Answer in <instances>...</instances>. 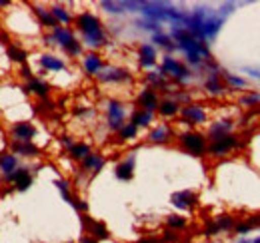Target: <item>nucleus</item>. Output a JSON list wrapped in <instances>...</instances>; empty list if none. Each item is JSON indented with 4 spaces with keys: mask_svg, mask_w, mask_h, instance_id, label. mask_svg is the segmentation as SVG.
I'll use <instances>...</instances> for the list:
<instances>
[{
    "mask_svg": "<svg viewBox=\"0 0 260 243\" xmlns=\"http://www.w3.org/2000/svg\"><path fill=\"white\" fill-rule=\"evenodd\" d=\"M170 38L174 40L176 48L186 56V66L202 68L208 62H212V54H210L208 44L194 38L184 26H172L170 28Z\"/></svg>",
    "mask_w": 260,
    "mask_h": 243,
    "instance_id": "obj_2",
    "label": "nucleus"
},
{
    "mask_svg": "<svg viewBox=\"0 0 260 243\" xmlns=\"http://www.w3.org/2000/svg\"><path fill=\"white\" fill-rule=\"evenodd\" d=\"M6 182L14 183V187L18 191H26L32 185V172H30V168H18Z\"/></svg>",
    "mask_w": 260,
    "mask_h": 243,
    "instance_id": "obj_14",
    "label": "nucleus"
},
{
    "mask_svg": "<svg viewBox=\"0 0 260 243\" xmlns=\"http://www.w3.org/2000/svg\"><path fill=\"white\" fill-rule=\"evenodd\" d=\"M6 54H8L10 60L18 62V64H26V60H28V52L24 48H18L16 44H8Z\"/></svg>",
    "mask_w": 260,
    "mask_h": 243,
    "instance_id": "obj_33",
    "label": "nucleus"
},
{
    "mask_svg": "<svg viewBox=\"0 0 260 243\" xmlns=\"http://www.w3.org/2000/svg\"><path fill=\"white\" fill-rule=\"evenodd\" d=\"M240 104H242V106H256V104H260V94L250 92V94L242 96V98H240Z\"/></svg>",
    "mask_w": 260,
    "mask_h": 243,
    "instance_id": "obj_44",
    "label": "nucleus"
},
{
    "mask_svg": "<svg viewBox=\"0 0 260 243\" xmlns=\"http://www.w3.org/2000/svg\"><path fill=\"white\" fill-rule=\"evenodd\" d=\"M136 104L140 110H146V112H156L158 110V104H160V98H158V92L150 86L142 88L138 92V98H136Z\"/></svg>",
    "mask_w": 260,
    "mask_h": 243,
    "instance_id": "obj_11",
    "label": "nucleus"
},
{
    "mask_svg": "<svg viewBox=\"0 0 260 243\" xmlns=\"http://www.w3.org/2000/svg\"><path fill=\"white\" fill-rule=\"evenodd\" d=\"M104 164H106V157L96 152H92L90 155H86V157L82 159V170L96 174V172H100V170L104 168Z\"/></svg>",
    "mask_w": 260,
    "mask_h": 243,
    "instance_id": "obj_27",
    "label": "nucleus"
},
{
    "mask_svg": "<svg viewBox=\"0 0 260 243\" xmlns=\"http://www.w3.org/2000/svg\"><path fill=\"white\" fill-rule=\"evenodd\" d=\"M118 136H120V140H134V138L138 136V128H136L134 124L126 122V124L118 130Z\"/></svg>",
    "mask_w": 260,
    "mask_h": 243,
    "instance_id": "obj_40",
    "label": "nucleus"
},
{
    "mask_svg": "<svg viewBox=\"0 0 260 243\" xmlns=\"http://www.w3.org/2000/svg\"><path fill=\"white\" fill-rule=\"evenodd\" d=\"M238 146H240L238 136L228 134V136H222V138H218V140H212V142L206 146V153H210V155H214V157H220V155H226L228 152L236 150Z\"/></svg>",
    "mask_w": 260,
    "mask_h": 243,
    "instance_id": "obj_8",
    "label": "nucleus"
},
{
    "mask_svg": "<svg viewBox=\"0 0 260 243\" xmlns=\"http://www.w3.org/2000/svg\"><path fill=\"white\" fill-rule=\"evenodd\" d=\"M180 108H182V106H180L176 100H172V98H164V100H160L156 112H158L162 118H174V116L180 114Z\"/></svg>",
    "mask_w": 260,
    "mask_h": 243,
    "instance_id": "obj_26",
    "label": "nucleus"
},
{
    "mask_svg": "<svg viewBox=\"0 0 260 243\" xmlns=\"http://www.w3.org/2000/svg\"><path fill=\"white\" fill-rule=\"evenodd\" d=\"M64 52L68 54V56H80V54H82V42L72 40V42L64 48Z\"/></svg>",
    "mask_w": 260,
    "mask_h": 243,
    "instance_id": "obj_42",
    "label": "nucleus"
},
{
    "mask_svg": "<svg viewBox=\"0 0 260 243\" xmlns=\"http://www.w3.org/2000/svg\"><path fill=\"white\" fill-rule=\"evenodd\" d=\"M238 243H252V241H238Z\"/></svg>",
    "mask_w": 260,
    "mask_h": 243,
    "instance_id": "obj_53",
    "label": "nucleus"
},
{
    "mask_svg": "<svg viewBox=\"0 0 260 243\" xmlns=\"http://www.w3.org/2000/svg\"><path fill=\"white\" fill-rule=\"evenodd\" d=\"M178 144H180L182 150H186V152L192 153V155H204L206 153V146H208L206 144V136L200 134V132H194V130L182 132L178 136Z\"/></svg>",
    "mask_w": 260,
    "mask_h": 243,
    "instance_id": "obj_5",
    "label": "nucleus"
},
{
    "mask_svg": "<svg viewBox=\"0 0 260 243\" xmlns=\"http://www.w3.org/2000/svg\"><path fill=\"white\" fill-rule=\"evenodd\" d=\"M170 204L176 208V210H182V212H188V210H194L196 204H198V195L190 189H180V191H174L170 195Z\"/></svg>",
    "mask_w": 260,
    "mask_h": 243,
    "instance_id": "obj_10",
    "label": "nucleus"
},
{
    "mask_svg": "<svg viewBox=\"0 0 260 243\" xmlns=\"http://www.w3.org/2000/svg\"><path fill=\"white\" fill-rule=\"evenodd\" d=\"M92 153V148L88 146V144H84V142H74L70 148H68V155L72 157V159H78V161H82L86 155H90Z\"/></svg>",
    "mask_w": 260,
    "mask_h": 243,
    "instance_id": "obj_30",
    "label": "nucleus"
},
{
    "mask_svg": "<svg viewBox=\"0 0 260 243\" xmlns=\"http://www.w3.org/2000/svg\"><path fill=\"white\" fill-rule=\"evenodd\" d=\"M54 185L60 189L62 197H64L66 201L70 204V201H72V195H70V187H68V182H66V180H54Z\"/></svg>",
    "mask_w": 260,
    "mask_h": 243,
    "instance_id": "obj_43",
    "label": "nucleus"
},
{
    "mask_svg": "<svg viewBox=\"0 0 260 243\" xmlns=\"http://www.w3.org/2000/svg\"><path fill=\"white\" fill-rule=\"evenodd\" d=\"M164 241H168V243L178 241V235H176V231H174V229H166V231L162 233V243Z\"/></svg>",
    "mask_w": 260,
    "mask_h": 243,
    "instance_id": "obj_45",
    "label": "nucleus"
},
{
    "mask_svg": "<svg viewBox=\"0 0 260 243\" xmlns=\"http://www.w3.org/2000/svg\"><path fill=\"white\" fill-rule=\"evenodd\" d=\"M82 223H84V227L88 229V235L90 237H94V239H108V227L102 223V221H94V219H90V217H86V215H82Z\"/></svg>",
    "mask_w": 260,
    "mask_h": 243,
    "instance_id": "obj_15",
    "label": "nucleus"
},
{
    "mask_svg": "<svg viewBox=\"0 0 260 243\" xmlns=\"http://www.w3.org/2000/svg\"><path fill=\"white\" fill-rule=\"evenodd\" d=\"M152 42H154L156 46L164 48L166 52H172V50H176V44H174V40L170 38V34H164V32H156V34H152Z\"/></svg>",
    "mask_w": 260,
    "mask_h": 243,
    "instance_id": "obj_32",
    "label": "nucleus"
},
{
    "mask_svg": "<svg viewBox=\"0 0 260 243\" xmlns=\"http://www.w3.org/2000/svg\"><path fill=\"white\" fill-rule=\"evenodd\" d=\"M156 62H158V54H156L154 44L144 42V44L138 46V64L142 68H154Z\"/></svg>",
    "mask_w": 260,
    "mask_h": 243,
    "instance_id": "obj_13",
    "label": "nucleus"
},
{
    "mask_svg": "<svg viewBox=\"0 0 260 243\" xmlns=\"http://www.w3.org/2000/svg\"><path fill=\"white\" fill-rule=\"evenodd\" d=\"M180 118L188 126H202V124H206V110L200 104L188 102L180 108Z\"/></svg>",
    "mask_w": 260,
    "mask_h": 243,
    "instance_id": "obj_9",
    "label": "nucleus"
},
{
    "mask_svg": "<svg viewBox=\"0 0 260 243\" xmlns=\"http://www.w3.org/2000/svg\"><path fill=\"white\" fill-rule=\"evenodd\" d=\"M74 24H76V28L78 32L82 34V42L86 44V46H90V48H100V46H104L106 42H108V38H106V32L102 28V22H100V18H98L96 14H92V12H80L76 18H74Z\"/></svg>",
    "mask_w": 260,
    "mask_h": 243,
    "instance_id": "obj_3",
    "label": "nucleus"
},
{
    "mask_svg": "<svg viewBox=\"0 0 260 243\" xmlns=\"http://www.w3.org/2000/svg\"><path fill=\"white\" fill-rule=\"evenodd\" d=\"M158 72L162 74L164 78H170L176 84H186V82L192 80V70L184 62H180L178 58H174L170 54H166L162 58V64H160Z\"/></svg>",
    "mask_w": 260,
    "mask_h": 243,
    "instance_id": "obj_4",
    "label": "nucleus"
},
{
    "mask_svg": "<svg viewBox=\"0 0 260 243\" xmlns=\"http://www.w3.org/2000/svg\"><path fill=\"white\" fill-rule=\"evenodd\" d=\"M18 170V159L14 153H0V174L4 178V182Z\"/></svg>",
    "mask_w": 260,
    "mask_h": 243,
    "instance_id": "obj_22",
    "label": "nucleus"
},
{
    "mask_svg": "<svg viewBox=\"0 0 260 243\" xmlns=\"http://www.w3.org/2000/svg\"><path fill=\"white\" fill-rule=\"evenodd\" d=\"M204 90L212 96H222L224 94V84H222V76L218 74V70H210L206 80H204Z\"/></svg>",
    "mask_w": 260,
    "mask_h": 243,
    "instance_id": "obj_17",
    "label": "nucleus"
},
{
    "mask_svg": "<svg viewBox=\"0 0 260 243\" xmlns=\"http://www.w3.org/2000/svg\"><path fill=\"white\" fill-rule=\"evenodd\" d=\"M152 122H154V114L146 112V110H140V108H136L130 116V124H134L136 128H148Z\"/></svg>",
    "mask_w": 260,
    "mask_h": 243,
    "instance_id": "obj_29",
    "label": "nucleus"
},
{
    "mask_svg": "<svg viewBox=\"0 0 260 243\" xmlns=\"http://www.w3.org/2000/svg\"><path fill=\"white\" fill-rule=\"evenodd\" d=\"M114 176H116L120 182H128V180H132V176H134V153H130L126 159H122L120 164H116Z\"/></svg>",
    "mask_w": 260,
    "mask_h": 243,
    "instance_id": "obj_21",
    "label": "nucleus"
},
{
    "mask_svg": "<svg viewBox=\"0 0 260 243\" xmlns=\"http://www.w3.org/2000/svg\"><path fill=\"white\" fill-rule=\"evenodd\" d=\"M26 92H30L34 96H38L40 100H44V98H48V94H50V86H48V82H44L42 78H30L28 80V84H26Z\"/></svg>",
    "mask_w": 260,
    "mask_h": 243,
    "instance_id": "obj_25",
    "label": "nucleus"
},
{
    "mask_svg": "<svg viewBox=\"0 0 260 243\" xmlns=\"http://www.w3.org/2000/svg\"><path fill=\"white\" fill-rule=\"evenodd\" d=\"M172 136H174V132H172V128L168 124H158L156 128L150 130L148 142H152V144H166V142L172 140Z\"/></svg>",
    "mask_w": 260,
    "mask_h": 243,
    "instance_id": "obj_19",
    "label": "nucleus"
},
{
    "mask_svg": "<svg viewBox=\"0 0 260 243\" xmlns=\"http://www.w3.org/2000/svg\"><path fill=\"white\" fill-rule=\"evenodd\" d=\"M62 144H64L66 148H70V146H72V144H74V140H72V138H70V136H62Z\"/></svg>",
    "mask_w": 260,
    "mask_h": 243,
    "instance_id": "obj_49",
    "label": "nucleus"
},
{
    "mask_svg": "<svg viewBox=\"0 0 260 243\" xmlns=\"http://www.w3.org/2000/svg\"><path fill=\"white\" fill-rule=\"evenodd\" d=\"M220 76H222V80L226 82L230 88H240V90L246 88V82H244L240 76H234V74H230V72H222Z\"/></svg>",
    "mask_w": 260,
    "mask_h": 243,
    "instance_id": "obj_39",
    "label": "nucleus"
},
{
    "mask_svg": "<svg viewBox=\"0 0 260 243\" xmlns=\"http://www.w3.org/2000/svg\"><path fill=\"white\" fill-rule=\"evenodd\" d=\"M102 56L98 52H86L84 58H82V68L88 76H96L98 72L102 70Z\"/></svg>",
    "mask_w": 260,
    "mask_h": 243,
    "instance_id": "obj_20",
    "label": "nucleus"
},
{
    "mask_svg": "<svg viewBox=\"0 0 260 243\" xmlns=\"http://www.w3.org/2000/svg\"><path fill=\"white\" fill-rule=\"evenodd\" d=\"M232 126L234 124L230 120H218L214 122V124H210V128H208V140L212 142V140H218L222 136H228L232 132Z\"/></svg>",
    "mask_w": 260,
    "mask_h": 243,
    "instance_id": "obj_24",
    "label": "nucleus"
},
{
    "mask_svg": "<svg viewBox=\"0 0 260 243\" xmlns=\"http://www.w3.org/2000/svg\"><path fill=\"white\" fill-rule=\"evenodd\" d=\"M50 12H52L54 20H56V22H60V24H70V22H72L70 12L66 10L64 6H60V4H54V6L50 8Z\"/></svg>",
    "mask_w": 260,
    "mask_h": 243,
    "instance_id": "obj_35",
    "label": "nucleus"
},
{
    "mask_svg": "<svg viewBox=\"0 0 260 243\" xmlns=\"http://www.w3.org/2000/svg\"><path fill=\"white\" fill-rule=\"evenodd\" d=\"M50 40H52V44H58L64 50L72 40H76V36H74L72 28H68V26H56L54 30L50 32Z\"/></svg>",
    "mask_w": 260,
    "mask_h": 243,
    "instance_id": "obj_18",
    "label": "nucleus"
},
{
    "mask_svg": "<svg viewBox=\"0 0 260 243\" xmlns=\"http://www.w3.org/2000/svg\"><path fill=\"white\" fill-rule=\"evenodd\" d=\"M232 227H234V219L230 215H218L212 223L204 227V235H216L218 231H228Z\"/></svg>",
    "mask_w": 260,
    "mask_h": 243,
    "instance_id": "obj_16",
    "label": "nucleus"
},
{
    "mask_svg": "<svg viewBox=\"0 0 260 243\" xmlns=\"http://www.w3.org/2000/svg\"><path fill=\"white\" fill-rule=\"evenodd\" d=\"M252 243H260V237H256V239H252Z\"/></svg>",
    "mask_w": 260,
    "mask_h": 243,
    "instance_id": "obj_52",
    "label": "nucleus"
},
{
    "mask_svg": "<svg viewBox=\"0 0 260 243\" xmlns=\"http://www.w3.org/2000/svg\"><path fill=\"white\" fill-rule=\"evenodd\" d=\"M166 225H168V229H174V231H176V229H184V227H186V217L172 213V215L166 217Z\"/></svg>",
    "mask_w": 260,
    "mask_h": 243,
    "instance_id": "obj_38",
    "label": "nucleus"
},
{
    "mask_svg": "<svg viewBox=\"0 0 260 243\" xmlns=\"http://www.w3.org/2000/svg\"><path fill=\"white\" fill-rule=\"evenodd\" d=\"M224 20L226 18L220 14V10H214L210 6H198L188 14V20H186L184 28L194 38H198L200 42L208 44L210 40L216 38V34L220 32Z\"/></svg>",
    "mask_w": 260,
    "mask_h": 243,
    "instance_id": "obj_1",
    "label": "nucleus"
},
{
    "mask_svg": "<svg viewBox=\"0 0 260 243\" xmlns=\"http://www.w3.org/2000/svg\"><path fill=\"white\" fill-rule=\"evenodd\" d=\"M146 82L150 84V88H162V90L168 92V82H166V78H164L160 72H148L146 74Z\"/></svg>",
    "mask_w": 260,
    "mask_h": 243,
    "instance_id": "obj_34",
    "label": "nucleus"
},
{
    "mask_svg": "<svg viewBox=\"0 0 260 243\" xmlns=\"http://www.w3.org/2000/svg\"><path fill=\"white\" fill-rule=\"evenodd\" d=\"M100 6L106 12H110V14H122V12H126L124 10V2H116V0H104V2H100Z\"/></svg>",
    "mask_w": 260,
    "mask_h": 243,
    "instance_id": "obj_37",
    "label": "nucleus"
},
{
    "mask_svg": "<svg viewBox=\"0 0 260 243\" xmlns=\"http://www.w3.org/2000/svg\"><path fill=\"white\" fill-rule=\"evenodd\" d=\"M70 206H74L78 212H88V204H86V201H82V199H76V197H72Z\"/></svg>",
    "mask_w": 260,
    "mask_h": 243,
    "instance_id": "obj_46",
    "label": "nucleus"
},
{
    "mask_svg": "<svg viewBox=\"0 0 260 243\" xmlns=\"http://www.w3.org/2000/svg\"><path fill=\"white\" fill-rule=\"evenodd\" d=\"M96 78L102 84H122V82L132 80L128 70L120 68V66H102V70L96 74Z\"/></svg>",
    "mask_w": 260,
    "mask_h": 243,
    "instance_id": "obj_7",
    "label": "nucleus"
},
{
    "mask_svg": "<svg viewBox=\"0 0 260 243\" xmlns=\"http://www.w3.org/2000/svg\"><path fill=\"white\" fill-rule=\"evenodd\" d=\"M10 152L22 157H36L38 155V148L32 142H12L10 144Z\"/></svg>",
    "mask_w": 260,
    "mask_h": 243,
    "instance_id": "obj_28",
    "label": "nucleus"
},
{
    "mask_svg": "<svg viewBox=\"0 0 260 243\" xmlns=\"http://www.w3.org/2000/svg\"><path fill=\"white\" fill-rule=\"evenodd\" d=\"M38 64H40V68H42V72H60V70H64L66 64L58 56H54V54H42L40 58H38Z\"/></svg>",
    "mask_w": 260,
    "mask_h": 243,
    "instance_id": "obj_23",
    "label": "nucleus"
},
{
    "mask_svg": "<svg viewBox=\"0 0 260 243\" xmlns=\"http://www.w3.org/2000/svg\"><path fill=\"white\" fill-rule=\"evenodd\" d=\"M136 243H162V239H158V237H142Z\"/></svg>",
    "mask_w": 260,
    "mask_h": 243,
    "instance_id": "obj_48",
    "label": "nucleus"
},
{
    "mask_svg": "<svg viewBox=\"0 0 260 243\" xmlns=\"http://www.w3.org/2000/svg\"><path fill=\"white\" fill-rule=\"evenodd\" d=\"M34 12H36V16H38V20H40L42 26H48V28H52V30L58 26V22L54 20V16H52V12H50L48 8H44V6H34Z\"/></svg>",
    "mask_w": 260,
    "mask_h": 243,
    "instance_id": "obj_31",
    "label": "nucleus"
},
{
    "mask_svg": "<svg viewBox=\"0 0 260 243\" xmlns=\"http://www.w3.org/2000/svg\"><path fill=\"white\" fill-rule=\"evenodd\" d=\"M80 243H98L94 237H90V235H84L82 239H80Z\"/></svg>",
    "mask_w": 260,
    "mask_h": 243,
    "instance_id": "obj_51",
    "label": "nucleus"
},
{
    "mask_svg": "<svg viewBox=\"0 0 260 243\" xmlns=\"http://www.w3.org/2000/svg\"><path fill=\"white\" fill-rule=\"evenodd\" d=\"M246 72H248V76H252V78H258V80H260V72H258V70H250V68H246Z\"/></svg>",
    "mask_w": 260,
    "mask_h": 243,
    "instance_id": "obj_50",
    "label": "nucleus"
},
{
    "mask_svg": "<svg viewBox=\"0 0 260 243\" xmlns=\"http://www.w3.org/2000/svg\"><path fill=\"white\" fill-rule=\"evenodd\" d=\"M20 76H22L24 80H30V78H32V70H30L28 64H20Z\"/></svg>",
    "mask_w": 260,
    "mask_h": 243,
    "instance_id": "obj_47",
    "label": "nucleus"
},
{
    "mask_svg": "<svg viewBox=\"0 0 260 243\" xmlns=\"http://www.w3.org/2000/svg\"><path fill=\"white\" fill-rule=\"evenodd\" d=\"M140 28H144V30H150L152 34H156V32H162V24H158V22H154V20H148V18H144V20H138L136 22Z\"/></svg>",
    "mask_w": 260,
    "mask_h": 243,
    "instance_id": "obj_41",
    "label": "nucleus"
},
{
    "mask_svg": "<svg viewBox=\"0 0 260 243\" xmlns=\"http://www.w3.org/2000/svg\"><path fill=\"white\" fill-rule=\"evenodd\" d=\"M256 225H260V215H254V217H250L246 221H240V223H234V231L236 233H248Z\"/></svg>",
    "mask_w": 260,
    "mask_h": 243,
    "instance_id": "obj_36",
    "label": "nucleus"
},
{
    "mask_svg": "<svg viewBox=\"0 0 260 243\" xmlns=\"http://www.w3.org/2000/svg\"><path fill=\"white\" fill-rule=\"evenodd\" d=\"M10 134H12V142H32L36 136V128L30 122H16L10 126Z\"/></svg>",
    "mask_w": 260,
    "mask_h": 243,
    "instance_id": "obj_12",
    "label": "nucleus"
},
{
    "mask_svg": "<svg viewBox=\"0 0 260 243\" xmlns=\"http://www.w3.org/2000/svg\"><path fill=\"white\" fill-rule=\"evenodd\" d=\"M126 108H124V104L122 102H118V100H108L106 102V126H108V130H112V132H118L126 122Z\"/></svg>",
    "mask_w": 260,
    "mask_h": 243,
    "instance_id": "obj_6",
    "label": "nucleus"
}]
</instances>
